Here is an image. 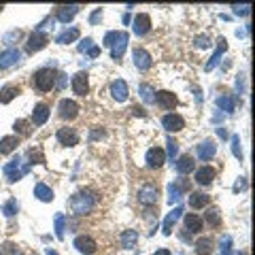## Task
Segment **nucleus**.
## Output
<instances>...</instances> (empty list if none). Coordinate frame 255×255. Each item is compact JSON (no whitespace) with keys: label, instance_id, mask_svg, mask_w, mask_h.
I'll return each instance as SVG.
<instances>
[{"label":"nucleus","instance_id":"nucleus-37","mask_svg":"<svg viewBox=\"0 0 255 255\" xmlns=\"http://www.w3.org/2000/svg\"><path fill=\"white\" fill-rule=\"evenodd\" d=\"M64 230H66V217H64L62 213H58L55 215V236H58L60 241L64 238Z\"/></svg>","mask_w":255,"mask_h":255},{"label":"nucleus","instance_id":"nucleus-34","mask_svg":"<svg viewBox=\"0 0 255 255\" xmlns=\"http://www.w3.org/2000/svg\"><path fill=\"white\" fill-rule=\"evenodd\" d=\"M204 219L209 221L213 228H219V226H221V213H219V209H215V206H211V209L204 213Z\"/></svg>","mask_w":255,"mask_h":255},{"label":"nucleus","instance_id":"nucleus-1","mask_svg":"<svg viewBox=\"0 0 255 255\" xmlns=\"http://www.w3.org/2000/svg\"><path fill=\"white\" fill-rule=\"evenodd\" d=\"M58 81V73L53 68H38L34 75H32V87L36 92H51Z\"/></svg>","mask_w":255,"mask_h":255},{"label":"nucleus","instance_id":"nucleus-23","mask_svg":"<svg viewBox=\"0 0 255 255\" xmlns=\"http://www.w3.org/2000/svg\"><path fill=\"white\" fill-rule=\"evenodd\" d=\"M202 228H204V221H202L200 215H196V213L185 215V230L189 234H198Z\"/></svg>","mask_w":255,"mask_h":255},{"label":"nucleus","instance_id":"nucleus-43","mask_svg":"<svg viewBox=\"0 0 255 255\" xmlns=\"http://www.w3.org/2000/svg\"><path fill=\"white\" fill-rule=\"evenodd\" d=\"M194 43H196L198 49H209V47H211V38L206 36V34H200V36H196Z\"/></svg>","mask_w":255,"mask_h":255},{"label":"nucleus","instance_id":"nucleus-50","mask_svg":"<svg viewBox=\"0 0 255 255\" xmlns=\"http://www.w3.org/2000/svg\"><path fill=\"white\" fill-rule=\"evenodd\" d=\"M100 13H102V9H96V11L92 13V17H90V21H92V23H98V19H100Z\"/></svg>","mask_w":255,"mask_h":255},{"label":"nucleus","instance_id":"nucleus-46","mask_svg":"<svg viewBox=\"0 0 255 255\" xmlns=\"http://www.w3.org/2000/svg\"><path fill=\"white\" fill-rule=\"evenodd\" d=\"M232 153L241 159L243 153H241V140H238V136H232Z\"/></svg>","mask_w":255,"mask_h":255},{"label":"nucleus","instance_id":"nucleus-21","mask_svg":"<svg viewBox=\"0 0 255 255\" xmlns=\"http://www.w3.org/2000/svg\"><path fill=\"white\" fill-rule=\"evenodd\" d=\"M21 60V53H19V49H6V51H2L0 53V68H11L13 64H17Z\"/></svg>","mask_w":255,"mask_h":255},{"label":"nucleus","instance_id":"nucleus-44","mask_svg":"<svg viewBox=\"0 0 255 255\" xmlns=\"http://www.w3.org/2000/svg\"><path fill=\"white\" fill-rule=\"evenodd\" d=\"M232 11H234V15H241V17H247V15L251 13V4H234L232 6Z\"/></svg>","mask_w":255,"mask_h":255},{"label":"nucleus","instance_id":"nucleus-41","mask_svg":"<svg viewBox=\"0 0 255 255\" xmlns=\"http://www.w3.org/2000/svg\"><path fill=\"white\" fill-rule=\"evenodd\" d=\"M219 249H221V255H232V236H223L221 243H219Z\"/></svg>","mask_w":255,"mask_h":255},{"label":"nucleus","instance_id":"nucleus-26","mask_svg":"<svg viewBox=\"0 0 255 255\" xmlns=\"http://www.w3.org/2000/svg\"><path fill=\"white\" fill-rule=\"evenodd\" d=\"M19 94H21L19 85H4L2 90H0V102H2V105H9V102L13 98H17Z\"/></svg>","mask_w":255,"mask_h":255},{"label":"nucleus","instance_id":"nucleus-27","mask_svg":"<svg viewBox=\"0 0 255 255\" xmlns=\"http://www.w3.org/2000/svg\"><path fill=\"white\" fill-rule=\"evenodd\" d=\"M17 145H19V138L17 136H4V138H0V155L13 153V151L17 149Z\"/></svg>","mask_w":255,"mask_h":255},{"label":"nucleus","instance_id":"nucleus-20","mask_svg":"<svg viewBox=\"0 0 255 255\" xmlns=\"http://www.w3.org/2000/svg\"><path fill=\"white\" fill-rule=\"evenodd\" d=\"M215 174H217V170H215L213 166H202V168L196 170V183L198 185H211Z\"/></svg>","mask_w":255,"mask_h":255},{"label":"nucleus","instance_id":"nucleus-45","mask_svg":"<svg viewBox=\"0 0 255 255\" xmlns=\"http://www.w3.org/2000/svg\"><path fill=\"white\" fill-rule=\"evenodd\" d=\"M245 189H247V179L245 177H238V181L234 183L232 191H234V194H238V191H245Z\"/></svg>","mask_w":255,"mask_h":255},{"label":"nucleus","instance_id":"nucleus-55","mask_svg":"<svg viewBox=\"0 0 255 255\" xmlns=\"http://www.w3.org/2000/svg\"><path fill=\"white\" fill-rule=\"evenodd\" d=\"M0 11H2V6H0Z\"/></svg>","mask_w":255,"mask_h":255},{"label":"nucleus","instance_id":"nucleus-49","mask_svg":"<svg viewBox=\"0 0 255 255\" xmlns=\"http://www.w3.org/2000/svg\"><path fill=\"white\" fill-rule=\"evenodd\" d=\"M105 130H92V134H90V140H96V138H105Z\"/></svg>","mask_w":255,"mask_h":255},{"label":"nucleus","instance_id":"nucleus-29","mask_svg":"<svg viewBox=\"0 0 255 255\" xmlns=\"http://www.w3.org/2000/svg\"><path fill=\"white\" fill-rule=\"evenodd\" d=\"M213 249H215V243H213L211 236L198 238V243H196V253H198V255H211Z\"/></svg>","mask_w":255,"mask_h":255},{"label":"nucleus","instance_id":"nucleus-24","mask_svg":"<svg viewBox=\"0 0 255 255\" xmlns=\"http://www.w3.org/2000/svg\"><path fill=\"white\" fill-rule=\"evenodd\" d=\"M138 243V232L136 230H124L122 234H119V245L124 247V249H134Z\"/></svg>","mask_w":255,"mask_h":255},{"label":"nucleus","instance_id":"nucleus-25","mask_svg":"<svg viewBox=\"0 0 255 255\" xmlns=\"http://www.w3.org/2000/svg\"><path fill=\"white\" fill-rule=\"evenodd\" d=\"M79 13V6L77 4H70V6H58V13H55V19L60 23H68L73 21V17Z\"/></svg>","mask_w":255,"mask_h":255},{"label":"nucleus","instance_id":"nucleus-7","mask_svg":"<svg viewBox=\"0 0 255 255\" xmlns=\"http://www.w3.org/2000/svg\"><path fill=\"white\" fill-rule=\"evenodd\" d=\"M189 189V181L187 179H179V181H172L168 185V202H179L183 194Z\"/></svg>","mask_w":255,"mask_h":255},{"label":"nucleus","instance_id":"nucleus-38","mask_svg":"<svg viewBox=\"0 0 255 255\" xmlns=\"http://www.w3.org/2000/svg\"><path fill=\"white\" fill-rule=\"evenodd\" d=\"M17 211H19V204H17V200H15V198H11L9 202L2 204V213L6 215V217H13V215L17 213Z\"/></svg>","mask_w":255,"mask_h":255},{"label":"nucleus","instance_id":"nucleus-36","mask_svg":"<svg viewBox=\"0 0 255 255\" xmlns=\"http://www.w3.org/2000/svg\"><path fill=\"white\" fill-rule=\"evenodd\" d=\"M32 124L30 122H26V119H17V122H15V132H19L21 134V136H30V134H32V128H30Z\"/></svg>","mask_w":255,"mask_h":255},{"label":"nucleus","instance_id":"nucleus-51","mask_svg":"<svg viewBox=\"0 0 255 255\" xmlns=\"http://www.w3.org/2000/svg\"><path fill=\"white\" fill-rule=\"evenodd\" d=\"M98 53H100V49H98V47H92V49L87 51V55H90V58H98Z\"/></svg>","mask_w":255,"mask_h":255},{"label":"nucleus","instance_id":"nucleus-35","mask_svg":"<svg viewBox=\"0 0 255 255\" xmlns=\"http://www.w3.org/2000/svg\"><path fill=\"white\" fill-rule=\"evenodd\" d=\"M217 107L221 111H228V113H232V111H234V98H232V96H228V94H221L219 98H217Z\"/></svg>","mask_w":255,"mask_h":255},{"label":"nucleus","instance_id":"nucleus-18","mask_svg":"<svg viewBox=\"0 0 255 255\" xmlns=\"http://www.w3.org/2000/svg\"><path fill=\"white\" fill-rule=\"evenodd\" d=\"M138 202L142 206H151L157 202V187L155 185H142L138 189Z\"/></svg>","mask_w":255,"mask_h":255},{"label":"nucleus","instance_id":"nucleus-14","mask_svg":"<svg viewBox=\"0 0 255 255\" xmlns=\"http://www.w3.org/2000/svg\"><path fill=\"white\" fill-rule=\"evenodd\" d=\"M132 28H134V34L136 36H145L151 30V17L147 13H138L136 17L132 19Z\"/></svg>","mask_w":255,"mask_h":255},{"label":"nucleus","instance_id":"nucleus-54","mask_svg":"<svg viewBox=\"0 0 255 255\" xmlns=\"http://www.w3.org/2000/svg\"><path fill=\"white\" fill-rule=\"evenodd\" d=\"M238 255H249V253H247V251H238Z\"/></svg>","mask_w":255,"mask_h":255},{"label":"nucleus","instance_id":"nucleus-33","mask_svg":"<svg viewBox=\"0 0 255 255\" xmlns=\"http://www.w3.org/2000/svg\"><path fill=\"white\" fill-rule=\"evenodd\" d=\"M79 38V28H70V30H64L62 34L55 38V43L58 45H68V43H73Z\"/></svg>","mask_w":255,"mask_h":255},{"label":"nucleus","instance_id":"nucleus-39","mask_svg":"<svg viewBox=\"0 0 255 255\" xmlns=\"http://www.w3.org/2000/svg\"><path fill=\"white\" fill-rule=\"evenodd\" d=\"M166 145H168V147H166V151H164V153H166V159H174V157H177V151H179V142L177 140H174V138H168V140H166Z\"/></svg>","mask_w":255,"mask_h":255},{"label":"nucleus","instance_id":"nucleus-15","mask_svg":"<svg viewBox=\"0 0 255 255\" xmlns=\"http://www.w3.org/2000/svg\"><path fill=\"white\" fill-rule=\"evenodd\" d=\"M111 96H113V100L117 102H126L128 96H130V92H128V83L124 81V79H115L113 83H111Z\"/></svg>","mask_w":255,"mask_h":255},{"label":"nucleus","instance_id":"nucleus-48","mask_svg":"<svg viewBox=\"0 0 255 255\" xmlns=\"http://www.w3.org/2000/svg\"><path fill=\"white\" fill-rule=\"evenodd\" d=\"M92 43H94V41H92V38H85V41H83L81 45H79V51H90V49H92V47H94Z\"/></svg>","mask_w":255,"mask_h":255},{"label":"nucleus","instance_id":"nucleus-31","mask_svg":"<svg viewBox=\"0 0 255 255\" xmlns=\"http://www.w3.org/2000/svg\"><path fill=\"white\" fill-rule=\"evenodd\" d=\"M194 168H196V162H194L191 155H181L179 157V162H177V172L179 174H189Z\"/></svg>","mask_w":255,"mask_h":255},{"label":"nucleus","instance_id":"nucleus-19","mask_svg":"<svg viewBox=\"0 0 255 255\" xmlns=\"http://www.w3.org/2000/svg\"><path fill=\"white\" fill-rule=\"evenodd\" d=\"M49 113H51L49 107L45 102H38L34 111H32V126H45L47 119H49Z\"/></svg>","mask_w":255,"mask_h":255},{"label":"nucleus","instance_id":"nucleus-3","mask_svg":"<svg viewBox=\"0 0 255 255\" xmlns=\"http://www.w3.org/2000/svg\"><path fill=\"white\" fill-rule=\"evenodd\" d=\"M4 174H6V179H9V183L21 181V177H26L28 174V166L23 164L21 157H13L11 162L4 166Z\"/></svg>","mask_w":255,"mask_h":255},{"label":"nucleus","instance_id":"nucleus-40","mask_svg":"<svg viewBox=\"0 0 255 255\" xmlns=\"http://www.w3.org/2000/svg\"><path fill=\"white\" fill-rule=\"evenodd\" d=\"M138 92H140V98L145 100V102H153V96H155V92H153V87H151L149 83H142Z\"/></svg>","mask_w":255,"mask_h":255},{"label":"nucleus","instance_id":"nucleus-16","mask_svg":"<svg viewBox=\"0 0 255 255\" xmlns=\"http://www.w3.org/2000/svg\"><path fill=\"white\" fill-rule=\"evenodd\" d=\"M196 153H198V157H200L202 162H209V159H213L215 153H217V145H215V140L206 138V140H202L200 145H198Z\"/></svg>","mask_w":255,"mask_h":255},{"label":"nucleus","instance_id":"nucleus-22","mask_svg":"<svg viewBox=\"0 0 255 255\" xmlns=\"http://www.w3.org/2000/svg\"><path fill=\"white\" fill-rule=\"evenodd\" d=\"M181 215H183V206H177V209H172L168 215H166L164 226H162V230H164V234H166V236H170L172 228H174V223H177V221L181 219Z\"/></svg>","mask_w":255,"mask_h":255},{"label":"nucleus","instance_id":"nucleus-4","mask_svg":"<svg viewBox=\"0 0 255 255\" xmlns=\"http://www.w3.org/2000/svg\"><path fill=\"white\" fill-rule=\"evenodd\" d=\"M47 43H49V36H47L45 32H41V30H36V32H32L30 34L28 43H26V49H28V53H36V51L45 49Z\"/></svg>","mask_w":255,"mask_h":255},{"label":"nucleus","instance_id":"nucleus-13","mask_svg":"<svg viewBox=\"0 0 255 255\" xmlns=\"http://www.w3.org/2000/svg\"><path fill=\"white\" fill-rule=\"evenodd\" d=\"M166 164V153H164V149H159V147H153V149H149L147 151V166L149 168H162V166Z\"/></svg>","mask_w":255,"mask_h":255},{"label":"nucleus","instance_id":"nucleus-10","mask_svg":"<svg viewBox=\"0 0 255 255\" xmlns=\"http://www.w3.org/2000/svg\"><path fill=\"white\" fill-rule=\"evenodd\" d=\"M128 41H130V36L126 34V32H117V38H115V43L111 45V58L113 60H122V55L126 53L128 49Z\"/></svg>","mask_w":255,"mask_h":255},{"label":"nucleus","instance_id":"nucleus-12","mask_svg":"<svg viewBox=\"0 0 255 255\" xmlns=\"http://www.w3.org/2000/svg\"><path fill=\"white\" fill-rule=\"evenodd\" d=\"M73 245L77 247V251H79V253H83V255H92V253H96V249H98L96 241H94L92 236H87V234L77 236Z\"/></svg>","mask_w":255,"mask_h":255},{"label":"nucleus","instance_id":"nucleus-11","mask_svg":"<svg viewBox=\"0 0 255 255\" xmlns=\"http://www.w3.org/2000/svg\"><path fill=\"white\" fill-rule=\"evenodd\" d=\"M132 58H134V66H136L138 70H149L151 66H153V58H151V53L147 49H142V47L134 49Z\"/></svg>","mask_w":255,"mask_h":255},{"label":"nucleus","instance_id":"nucleus-47","mask_svg":"<svg viewBox=\"0 0 255 255\" xmlns=\"http://www.w3.org/2000/svg\"><path fill=\"white\" fill-rule=\"evenodd\" d=\"M115 38H117V32H109V34L105 36V41H102V45H105V47H111V45L115 43Z\"/></svg>","mask_w":255,"mask_h":255},{"label":"nucleus","instance_id":"nucleus-2","mask_svg":"<svg viewBox=\"0 0 255 255\" xmlns=\"http://www.w3.org/2000/svg\"><path fill=\"white\" fill-rule=\"evenodd\" d=\"M96 206V198L92 191H77V194L70 198V211L75 215H90Z\"/></svg>","mask_w":255,"mask_h":255},{"label":"nucleus","instance_id":"nucleus-6","mask_svg":"<svg viewBox=\"0 0 255 255\" xmlns=\"http://www.w3.org/2000/svg\"><path fill=\"white\" fill-rule=\"evenodd\" d=\"M162 126L166 132H181L183 128H185V119L179 113H166L162 117Z\"/></svg>","mask_w":255,"mask_h":255},{"label":"nucleus","instance_id":"nucleus-32","mask_svg":"<svg viewBox=\"0 0 255 255\" xmlns=\"http://www.w3.org/2000/svg\"><path fill=\"white\" fill-rule=\"evenodd\" d=\"M228 49V41H226V38H219V41H217V51H215L213 53V58L209 60V64H206V70H213L215 66H217V62H219V58H221V53L223 51H226Z\"/></svg>","mask_w":255,"mask_h":255},{"label":"nucleus","instance_id":"nucleus-52","mask_svg":"<svg viewBox=\"0 0 255 255\" xmlns=\"http://www.w3.org/2000/svg\"><path fill=\"white\" fill-rule=\"evenodd\" d=\"M217 136H221V138H228V132L223 130V128H217Z\"/></svg>","mask_w":255,"mask_h":255},{"label":"nucleus","instance_id":"nucleus-8","mask_svg":"<svg viewBox=\"0 0 255 255\" xmlns=\"http://www.w3.org/2000/svg\"><path fill=\"white\" fill-rule=\"evenodd\" d=\"M58 111H60V117L62 119H66V122H73V119H77V115H79V105L75 100H68V98H64V100H60V107H58Z\"/></svg>","mask_w":255,"mask_h":255},{"label":"nucleus","instance_id":"nucleus-5","mask_svg":"<svg viewBox=\"0 0 255 255\" xmlns=\"http://www.w3.org/2000/svg\"><path fill=\"white\" fill-rule=\"evenodd\" d=\"M155 105L164 111H170L179 105V98H177V94H172L168 90H159V92H155Z\"/></svg>","mask_w":255,"mask_h":255},{"label":"nucleus","instance_id":"nucleus-30","mask_svg":"<svg viewBox=\"0 0 255 255\" xmlns=\"http://www.w3.org/2000/svg\"><path fill=\"white\" fill-rule=\"evenodd\" d=\"M209 202H211V198L206 196L204 191H194V194L189 196V206L191 209H204Z\"/></svg>","mask_w":255,"mask_h":255},{"label":"nucleus","instance_id":"nucleus-53","mask_svg":"<svg viewBox=\"0 0 255 255\" xmlns=\"http://www.w3.org/2000/svg\"><path fill=\"white\" fill-rule=\"evenodd\" d=\"M155 255H172V253H170L168 249H157V251H155Z\"/></svg>","mask_w":255,"mask_h":255},{"label":"nucleus","instance_id":"nucleus-9","mask_svg":"<svg viewBox=\"0 0 255 255\" xmlns=\"http://www.w3.org/2000/svg\"><path fill=\"white\" fill-rule=\"evenodd\" d=\"M55 136H58V142L62 147H75V145H79V134H77L75 128H60Z\"/></svg>","mask_w":255,"mask_h":255},{"label":"nucleus","instance_id":"nucleus-42","mask_svg":"<svg viewBox=\"0 0 255 255\" xmlns=\"http://www.w3.org/2000/svg\"><path fill=\"white\" fill-rule=\"evenodd\" d=\"M0 255H19V249L15 243H4L0 245Z\"/></svg>","mask_w":255,"mask_h":255},{"label":"nucleus","instance_id":"nucleus-17","mask_svg":"<svg viewBox=\"0 0 255 255\" xmlns=\"http://www.w3.org/2000/svg\"><path fill=\"white\" fill-rule=\"evenodd\" d=\"M73 92L77 96H85L90 92V77H87V73H83V70H79L73 77Z\"/></svg>","mask_w":255,"mask_h":255},{"label":"nucleus","instance_id":"nucleus-28","mask_svg":"<svg viewBox=\"0 0 255 255\" xmlns=\"http://www.w3.org/2000/svg\"><path fill=\"white\" fill-rule=\"evenodd\" d=\"M34 196L41 202H51L53 200V189L49 185H45V183H36L34 185Z\"/></svg>","mask_w":255,"mask_h":255}]
</instances>
